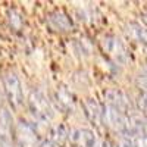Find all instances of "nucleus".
<instances>
[{"instance_id": "obj_18", "label": "nucleus", "mask_w": 147, "mask_h": 147, "mask_svg": "<svg viewBox=\"0 0 147 147\" xmlns=\"http://www.w3.org/2000/svg\"><path fill=\"white\" fill-rule=\"evenodd\" d=\"M143 137H147V118H144V127H143Z\"/></svg>"}, {"instance_id": "obj_3", "label": "nucleus", "mask_w": 147, "mask_h": 147, "mask_svg": "<svg viewBox=\"0 0 147 147\" xmlns=\"http://www.w3.org/2000/svg\"><path fill=\"white\" fill-rule=\"evenodd\" d=\"M102 122L107 128H110V129H113V131L122 134V136H127L128 125H129V116L106 105L103 107Z\"/></svg>"}, {"instance_id": "obj_2", "label": "nucleus", "mask_w": 147, "mask_h": 147, "mask_svg": "<svg viewBox=\"0 0 147 147\" xmlns=\"http://www.w3.org/2000/svg\"><path fill=\"white\" fill-rule=\"evenodd\" d=\"M28 107L32 116L40 122H49L53 118V110L49 100L38 90H32L28 96Z\"/></svg>"}, {"instance_id": "obj_15", "label": "nucleus", "mask_w": 147, "mask_h": 147, "mask_svg": "<svg viewBox=\"0 0 147 147\" xmlns=\"http://www.w3.org/2000/svg\"><path fill=\"white\" fill-rule=\"evenodd\" d=\"M137 105H138V109H140V110H143V112L147 113V93H143V94L138 97Z\"/></svg>"}, {"instance_id": "obj_14", "label": "nucleus", "mask_w": 147, "mask_h": 147, "mask_svg": "<svg viewBox=\"0 0 147 147\" xmlns=\"http://www.w3.org/2000/svg\"><path fill=\"white\" fill-rule=\"evenodd\" d=\"M19 18H21V16L16 15L15 10H10V12H9V21H10V24H12L15 28H19V27H21V19H19Z\"/></svg>"}, {"instance_id": "obj_8", "label": "nucleus", "mask_w": 147, "mask_h": 147, "mask_svg": "<svg viewBox=\"0 0 147 147\" xmlns=\"http://www.w3.org/2000/svg\"><path fill=\"white\" fill-rule=\"evenodd\" d=\"M71 143L75 147H94L96 146V134L88 128H78L71 132Z\"/></svg>"}, {"instance_id": "obj_19", "label": "nucleus", "mask_w": 147, "mask_h": 147, "mask_svg": "<svg viewBox=\"0 0 147 147\" xmlns=\"http://www.w3.org/2000/svg\"><path fill=\"white\" fill-rule=\"evenodd\" d=\"M99 147H109V143H106V141H102Z\"/></svg>"}, {"instance_id": "obj_7", "label": "nucleus", "mask_w": 147, "mask_h": 147, "mask_svg": "<svg viewBox=\"0 0 147 147\" xmlns=\"http://www.w3.org/2000/svg\"><path fill=\"white\" fill-rule=\"evenodd\" d=\"M47 25L53 31L68 32V31H71L74 28V22L69 18V15L65 13L63 10H55L47 16Z\"/></svg>"}, {"instance_id": "obj_1", "label": "nucleus", "mask_w": 147, "mask_h": 147, "mask_svg": "<svg viewBox=\"0 0 147 147\" xmlns=\"http://www.w3.org/2000/svg\"><path fill=\"white\" fill-rule=\"evenodd\" d=\"M100 46L103 52L113 60V62L119 65H127L131 60V55L127 50L125 44L122 43L116 35H106L100 41Z\"/></svg>"}, {"instance_id": "obj_20", "label": "nucleus", "mask_w": 147, "mask_h": 147, "mask_svg": "<svg viewBox=\"0 0 147 147\" xmlns=\"http://www.w3.org/2000/svg\"><path fill=\"white\" fill-rule=\"evenodd\" d=\"M143 21H144V24L147 25V13H144V15H143Z\"/></svg>"}, {"instance_id": "obj_9", "label": "nucleus", "mask_w": 147, "mask_h": 147, "mask_svg": "<svg viewBox=\"0 0 147 147\" xmlns=\"http://www.w3.org/2000/svg\"><path fill=\"white\" fill-rule=\"evenodd\" d=\"M12 141V115L7 109H0V144L9 147Z\"/></svg>"}, {"instance_id": "obj_10", "label": "nucleus", "mask_w": 147, "mask_h": 147, "mask_svg": "<svg viewBox=\"0 0 147 147\" xmlns=\"http://www.w3.org/2000/svg\"><path fill=\"white\" fill-rule=\"evenodd\" d=\"M55 99H56L57 106L62 110H65V112H74V109H75V97L72 96V93L68 88L59 87L55 93Z\"/></svg>"}, {"instance_id": "obj_13", "label": "nucleus", "mask_w": 147, "mask_h": 147, "mask_svg": "<svg viewBox=\"0 0 147 147\" xmlns=\"http://www.w3.org/2000/svg\"><path fill=\"white\" fill-rule=\"evenodd\" d=\"M71 137V134L65 124H56L50 128V141L56 146H62Z\"/></svg>"}, {"instance_id": "obj_16", "label": "nucleus", "mask_w": 147, "mask_h": 147, "mask_svg": "<svg viewBox=\"0 0 147 147\" xmlns=\"http://www.w3.org/2000/svg\"><path fill=\"white\" fill-rule=\"evenodd\" d=\"M136 147H147V137L136 138Z\"/></svg>"}, {"instance_id": "obj_11", "label": "nucleus", "mask_w": 147, "mask_h": 147, "mask_svg": "<svg viewBox=\"0 0 147 147\" xmlns=\"http://www.w3.org/2000/svg\"><path fill=\"white\" fill-rule=\"evenodd\" d=\"M84 107V112H85V116H87L93 124L96 125H100L103 124L102 122V118H103V109L102 106L97 103L96 99H87L82 105Z\"/></svg>"}, {"instance_id": "obj_12", "label": "nucleus", "mask_w": 147, "mask_h": 147, "mask_svg": "<svg viewBox=\"0 0 147 147\" xmlns=\"http://www.w3.org/2000/svg\"><path fill=\"white\" fill-rule=\"evenodd\" d=\"M127 34L129 38L137 41L143 47H147V30L137 22H131L127 25Z\"/></svg>"}, {"instance_id": "obj_17", "label": "nucleus", "mask_w": 147, "mask_h": 147, "mask_svg": "<svg viewBox=\"0 0 147 147\" xmlns=\"http://www.w3.org/2000/svg\"><path fill=\"white\" fill-rule=\"evenodd\" d=\"M38 147H56V144H55V143H52L50 140H46V141H43Z\"/></svg>"}, {"instance_id": "obj_5", "label": "nucleus", "mask_w": 147, "mask_h": 147, "mask_svg": "<svg viewBox=\"0 0 147 147\" xmlns=\"http://www.w3.org/2000/svg\"><path fill=\"white\" fill-rule=\"evenodd\" d=\"M103 97H105L107 106L113 107V109L119 110V112L125 113V115L128 112H131L132 103H131L129 96L125 91H122L119 88H107V90L103 91Z\"/></svg>"}, {"instance_id": "obj_6", "label": "nucleus", "mask_w": 147, "mask_h": 147, "mask_svg": "<svg viewBox=\"0 0 147 147\" xmlns=\"http://www.w3.org/2000/svg\"><path fill=\"white\" fill-rule=\"evenodd\" d=\"M15 138L19 147H35L37 132L27 121H19L15 128Z\"/></svg>"}, {"instance_id": "obj_4", "label": "nucleus", "mask_w": 147, "mask_h": 147, "mask_svg": "<svg viewBox=\"0 0 147 147\" xmlns=\"http://www.w3.org/2000/svg\"><path fill=\"white\" fill-rule=\"evenodd\" d=\"M3 85H5V93H6V97H7L10 106L15 109L21 107L24 102L22 85H21L19 78L16 77V74L12 71H7L3 75Z\"/></svg>"}]
</instances>
